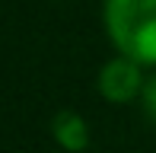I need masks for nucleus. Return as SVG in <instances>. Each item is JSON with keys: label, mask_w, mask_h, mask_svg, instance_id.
Wrapping results in <instances>:
<instances>
[{"label": "nucleus", "mask_w": 156, "mask_h": 153, "mask_svg": "<svg viewBox=\"0 0 156 153\" xmlns=\"http://www.w3.org/2000/svg\"><path fill=\"white\" fill-rule=\"evenodd\" d=\"M102 16L108 38L124 58L156 64V0H105Z\"/></svg>", "instance_id": "f257e3e1"}, {"label": "nucleus", "mask_w": 156, "mask_h": 153, "mask_svg": "<svg viewBox=\"0 0 156 153\" xmlns=\"http://www.w3.org/2000/svg\"><path fill=\"white\" fill-rule=\"evenodd\" d=\"M144 73H140V64L124 54L112 58L108 64L99 70V93L108 102H131L137 93H144Z\"/></svg>", "instance_id": "f03ea898"}, {"label": "nucleus", "mask_w": 156, "mask_h": 153, "mask_svg": "<svg viewBox=\"0 0 156 153\" xmlns=\"http://www.w3.org/2000/svg\"><path fill=\"white\" fill-rule=\"evenodd\" d=\"M51 131H54V137H58V144L64 150H83L89 144V128H86V121H83L76 112H70V109H64V112L54 115V121H51Z\"/></svg>", "instance_id": "7ed1b4c3"}, {"label": "nucleus", "mask_w": 156, "mask_h": 153, "mask_svg": "<svg viewBox=\"0 0 156 153\" xmlns=\"http://www.w3.org/2000/svg\"><path fill=\"white\" fill-rule=\"evenodd\" d=\"M140 99H144V112L156 121V76H150L144 86V93H140Z\"/></svg>", "instance_id": "20e7f679"}]
</instances>
